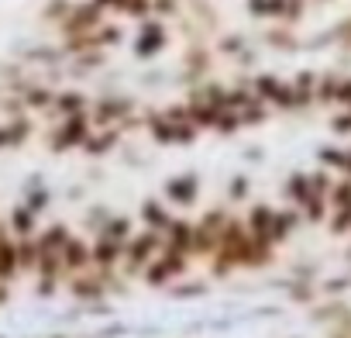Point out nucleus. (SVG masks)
Returning <instances> with one entry per match:
<instances>
[{
	"label": "nucleus",
	"mask_w": 351,
	"mask_h": 338,
	"mask_svg": "<svg viewBox=\"0 0 351 338\" xmlns=\"http://www.w3.org/2000/svg\"><path fill=\"white\" fill-rule=\"evenodd\" d=\"M162 42H165L162 28H158V25H145L141 35H138V42H134V52H138V56H152V52H158Z\"/></svg>",
	"instance_id": "1"
},
{
	"label": "nucleus",
	"mask_w": 351,
	"mask_h": 338,
	"mask_svg": "<svg viewBox=\"0 0 351 338\" xmlns=\"http://www.w3.org/2000/svg\"><path fill=\"white\" fill-rule=\"evenodd\" d=\"M59 107H62V111H76V107H80V97H73V93H69V97H62V100H59Z\"/></svg>",
	"instance_id": "2"
},
{
	"label": "nucleus",
	"mask_w": 351,
	"mask_h": 338,
	"mask_svg": "<svg viewBox=\"0 0 351 338\" xmlns=\"http://www.w3.org/2000/svg\"><path fill=\"white\" fill-rule=\"evenodd\" d=\"M104 4H121V0H97V8H104Z\"/></svg>",
	"instance_id": "3"
}]
</instances>
